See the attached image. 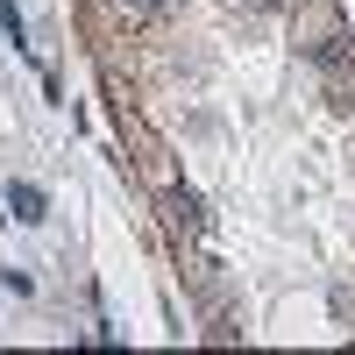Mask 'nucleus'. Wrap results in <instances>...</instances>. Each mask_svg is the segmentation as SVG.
<instances>
[{"instance_id":"1","label":"nucleus","mask_w":355,"mask_h":355,"mask_svg":"<svg viewBox=\"0 0 355 355\" xmlns=\"http://www.w3.org/2000/svg\"><path fill=\"white\" fill-rule=\"evenodd\" d=\"M8 206H15V220H43V192H36V185H15Z\"/></svg>"}]
</instances>
